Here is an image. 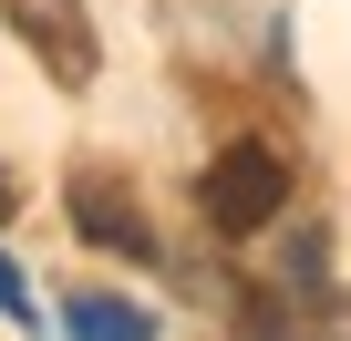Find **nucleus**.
I'll return each instance as SVG.
<instances>
[{
  "instance_id": "obj_1",
  "label": "nucleus",
  "mask_w": 351,
  "mask_h": 341,
  "mask_svg": "<svg viewBox=\"0 0 351 341\" xmlns=\"http://www.w3.org/2000/svg\"><path fill=\"white\" fill-rule=\"evenodd\" d=\"M197 207L228 228V238H248V228H269L279 207H289V165H279V145H258V134H238L217 165H207V187H197Z\"/></svg>"
},
{
  "instance_id": "obj_2",
  "label": "nucleus",
  "mask_w": 351,
  "mask_h": 341,
  "mask_svg": "<svg viewBox=\"0 0 351 341\" xmlns=\"http://www.w3.org/2000/svg\"><path fill=\"white\" fill-rule=\"evenodd\" d=\"M0 11H11V32L52 62V83H93V62H104V42H93V21H83V0H0Z\"/></svg>"
},
{
  "instance_id": "obj_3",
  "label": "nucleus",
  "mask_w": 351,
  "mask_h": 341,
  "mask_svg": "<svg viewBox=\"0 0 351 341\" xmlns=\"http://www.w3.org/2000/svg\"><path fill=\"white\" fill-rule=\"evenodd\" d=\"M73 228H83L93 248H114V259H155V228H145V207H134L114 176H73Z\"/></svg>"
},
{
  "instance_id": "obj_4",
  "label": "nucleus",
  "mask_w": 351,
  "mask_h": 341,
  "mask_svg": "<svg viewBox=\"0 0 351 341\" xmlns=\"http://www.w3.org/2000/svg\"><path fill=\"white\" fill-rule=\"evenodd\" d=\"M73 341H155V320L134 310V300H73Z\"/></svg>"
},
{
  "instance_id": "obj_5",
  "label": "nucleus",
  "mask_w": 351,
  "mask_h": 341,
  "mask_svg": "<svg viewBox=\"0 0 351 341\" xmlns=\"http://www.w3.org/2000/svg\"><path fill=\"white\" fill-rule=\"evenodd\" d=\"M0 310H11V320H32V290H21V269H11V259H0Z\"/></svg>"
},
{
  "instance_id": "obj_6",
  "label": "nucleus",
  "mask_w": 351,
  "mask_h": 341,
  "mask_svg": "<svg viewBox=\"0 0 351 341\" xmlns=\"http://www.w3.org/2000/svg\"><path fill=\"white\" fill-rule=\"evenodd\" d=\"M0 207H11V176H0Z\"/></svg>"
}]
</instances>
